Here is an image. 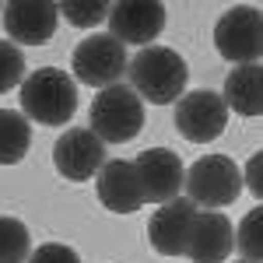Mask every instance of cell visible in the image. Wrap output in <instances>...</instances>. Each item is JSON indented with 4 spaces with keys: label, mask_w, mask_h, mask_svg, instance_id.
<instances>
[{
    "label": "cell",
    "mask_w": 263,
    "mask_h": 263,
    "mask_svg": "<svg viewBox=\"0 0 263 263\" xmlns=\"http://www.w3.org/2000/svg\"><path fill=\"white\" fill-rule=\"evenodd\" d=\"M260 168H263V151H256V155L249 158V165H246V176H242V182L249 186V193H253V197H263V179H260Z\"/></svg>",
    "instance_id": "7402d4cb"
},
{
    "label": "cell",
    "mask_w": 263,
    "mask_h": 263,
    "mask_svg": "<svg viewBox=\"0 0 263 263\" xmlns=\"http://www.w3.org/2000/svg\"><path fill=\"white\" fill-rule=\"evenodd\" d=\"M235 263H246V260H235Z\"/></svg>",
    "instance_id": "603a6c76"
},
{
    "label": "cell",
    "mask_w": 263,
    "mask_h": 263,
    "mask_svg": "<svg viewBox=\"0 0 263 263\" xmlns=\"http://www.w3.org/2000/svg\"><path fill=\"white\" fill-rule=\"evenodd\" d=\"M0 14H4L7 42H14V46H42V42L53 39V32L60 25L57 4H42V0L0 4Z\"/></svg>",
    "instance_id": "30bf717a"
},
{
    "label": "cell",
    "mask_w": 263,
    "mask_h": 263,
    "mask_svg": "<svg viewBox=\"0 0 263 263\" xmlns=\"http://www.w3.org/2000/svg\"><path fill=\"white\" fill-rule=\"evenodd\" d=\"M88 116H91L88 130L102 144H126L144 130V102L134 95L130 84H112L91 99Z\"/></svg>",
    "instance_id": "3957f363"
},
{
    "label": "cell",
    "mask_w": 263,
    "mask_h": 263,
    "mask_svg": "<svg viewBox=\"0 0 263 263\" xmlns=\"http://www.w3.org/2000/svg\"><path fill=\"white\" fill-rule=\"evenodd\" d=\"M109 35L126 46H151L165 28V7L151 0H120L109 4Z\"/></svg>",
    "instance_id": "9c48e42d"
},
{
    "label": "cell",
    "mask_w": 263,
    "mask_h": 263,
    "mask_svg": "<svg viewBox=\"0 0 263 263\" xmlns=\"http://www.w3.org/2000/svg\"><path fill=\"white\" fill-rule=\"evenodd\" d=\"M126 49L109 32H95L74 46V78L91 88H112L126 74Z\"/></svg>",
    "instance_id": "8992f818"
},
{
    "label": "cell",
    "mask_w": 263,
    "mask_h": 263,
    "mask_svg": "<svg viewBox=\"0 0 263 263\" xmlns=\"http://www.w3.org/2000/svg\"><path fill=\"white\" fill-rule=\"evenodd\" d=\"M130 70V88L141 102H155V105H172L182 99L186 91V60L168 46H144L134 60L126 63Z\"/></svg>",
    "instance_id": "6da1fadb"
},
{
    "label": "cell",
    "mask_w": 263,
    "mask_h": 263,
    "mask_svg": "<svg viewBox=\"0 0 263 263\" xmlns=\"http://www.w3.org/2000/svg\"><path fill=\"white\" fill-rule=\"evenodd\" d=\"M32 147V126L14 109H0V165H18Z\"/></svg>",
    "instance_id": "2e32d148"
},
{
    "label": "cell",
    "mask_w": 263,
    "mask_h": 263,
    "mask_svg": "<svg viewBox=\"0 0 263 263\" xmlns=\"http://www.w3.org/2000/svg\"><path fill=\"white\" fill-rule=\"evenodd\" d=\"M193 214H197V207L186 197H176V200L162 203L155 211V218L147 221V242H151V249L162 253V256H182Z\"/></svg>",
    "instance_id": "4fadbf2b"
},
{
    "label": "cell",
    "mask_w": 263,
    "mask_h": 263,
    "mask_svg": "<svg viewBox=\"0 0 263 263\" xmlns=\"http://www.w3.org/2000/svg\"><path fill=\"white\" fill-rule=\"evenodd\" d=\"M25 81V53L14 42L0 39V95Z\"/></svg>",
    "instance_id": "ffe728a7"
},
{
    "label": "cell",
    "mask_w": 263,
    "mask_h": 263,
    "mask_svg": "<svg viewBox=\"0 0 263 263\" xmlns=\"http://www.w3.org/2000/svg\"><path fill=\"white\" fill-rule=\"evenodd\" d=\"M221 102L228 109H235L239 116H260L263 112V70H260V63L232 67V74L224 78Z\"/></svg>",
    "instance_id": "9a60e30c"
},
{
    "label": "cell",
    "mask_w": 263,
    "mask_h": 263,
    "mask_svg": "<svg viewBox=\"0 0 263 263\" xmlns=\"http://www.w3.org/2000/svg\"><path fill=\"white\" fill-rule=\"evenodd\" d=\"M32 253V235L18 218L0 214V263H25Z\"/></svg>",
    "instance_id": "e0dca14e"
},
{
    "label": "cell",
    "mask_w": 263,
    "mask_h": 263,
    "mask_svg": "<svg viewBox=\"0 0 263 263\" xmlns=\"http://www.w3.org/2000/svg\"><path fill=\"white\" fill-rule=\"evenodd\" d=\"M176 126H179V134L186 141L207 144V141H214V137L224 134V126H228V105L211 88L186 91L176 102Z\"/></svg>",
    "instance_id": "ba28073f"
},
{
    "label": "cell",
    "mask_w": 263,
    "mask_h": 263,
    "mask_svg": "<svg viewBox=\"0 0 263 263\" xmlns=\"http://www.w3.org/2000/svg\"><path fill=\"white\" fill-rule=\"evenodd\" d=\"M78 109V84L67 70L39 67L21 81V116L42 126H63Z\"/></svg>",
    "instance_id": "7a4b0ae2"
},
{
    "label": "cell",
    "mask_w": 263,
    "mask_h": 263,
    "mask_svg": "<svg viewBox=\"0 0 263 263\" xmlns=\"http://www.w3.org/2000/svg\"><path fill=\"white\" fill-rule=\"evenodd\" d=\"M214 46L224 60L235 67L242 63H260L263 57V18L256 4H235L228 7L218 25H214Z\"/></svg>",
    "instance_id": "5b68a950"
},
{
    "label": "cell",
    "mask_w": 263,
    "mask_h": 263,
    "mask_svg": "<svg viewBox=\"0 0 263 263\" xmlns=\"http://www.w3.org/2000/svg\"><path fill=\"white\" fill-rule=\"evenodd\" d=\"M235 249L242 253L246 263H260L263 256V207H253L235 228Z\"/></svg>",
    "instance_id": "ac0fdd59"
},
{
    "label": "cell",
    "mask_w": 263,
    "mask_h": 263,
    "mask_svg": "<svg viewBox=\"0 0 263 263\" xmlns=\"http://www.w3.org/2000/svg\"><path fill=\"white\" fill-rule=\"evenodd\" d=\"M25 263H81V256L63 242H46L39 249H32Z\"/></svg>",
    "instance_id": "44dd1931"
},
{
    "label": "cell",
    "mask_w": 263,
    "mask_h": 263,
    "mask_svg": "<svg viewBox=\"0 0 263 263\" xmlns=\"http://www.w3.org/2000/svg\"><path fill=\"white\" fill-rule=\"evenodd\" d=\"M53 165H57V172L63 179L88 182V179H95L99 168L105 165V144L91 130L74 126V130L60 134V141L53 147Z\"/></svg>",
    "instance_id": "8fae6325"
},
{
    "label": "cell",
    "mask_w": 263,
    "mask_h": 263,
    "mask_svg": "<svg viewBox=\"0 0 263 263\" xmlns=\"http://www.w3.org/2000/svg\"><path fill=\"white\" fill-rule=\"evenodd\" d=\"M134 176H137V190H141V200L144 203H162L182 197V168L179 155L168 151V147H147L134 158Z\"/></svg>",
    "instance_id": "52a82bcc"
},
{
    "label": "cell",
    "mask_w": 263,
    "mask_h": 263,
    "mask_svg": "<svg viewBox=\"0 0 263 263\" xmlns=\"http://www.w3.org/2000/svg\"><path fill=\"white\" fill-rule=\"evenodd\" d=\"M182 190H186V200L200 203L207 211H221L228 203L239 200V190H242V168L232 162L228 155H203L186 168L182 176Z\"/></svg>",
    "instance_id": "277c9868"
},
{
    "label": "cell",
    "mask_w": 263,
    "mask_h": 263,
    "mask_svg": "<svg viewBox=\"0 0 263 263\" xmlns=\"http://www.w3.org/2000/svg\"><path fill=\"white\" fill-rule=\"evenodd\" d=\"M235 249V228L221 211H197L186 235V253L193 263H224Z\"/></svg>",
    "instance_id": "7c38bea8"
},
{
    "label": "cell",
    "mask_w": 263,
    "mask_h": 263,
    "mask_svg": "<svg viewBox=\"0 0 263 263\" xmlns=\"http://www.w3.org/2000/svg\"><path fill=\"white\" fill-rule=\"evenodd\" d=\"M60 18H67L74 28H95L109 18V4H88V0H70V4H57Z\"/></svg>",
    "instance_id": "d6986e66"
},
{
    "label": "cell",
    "mask_w": 263,
    "mask_h": 263,
    "mask_svg": "<svg viewBox=\"0 0 263 263\" xmlns=\"http://www.w3.org/2000/svg\"><path fill=\"white\" fill-rule=\"evenodd\" d=\"M95 193H99V203L109 207L112 214H134L144 207L130 158H105V165L95 176Z\"/></svg>",
    "instance_id": "5bb4252c"
}]
</instances>
